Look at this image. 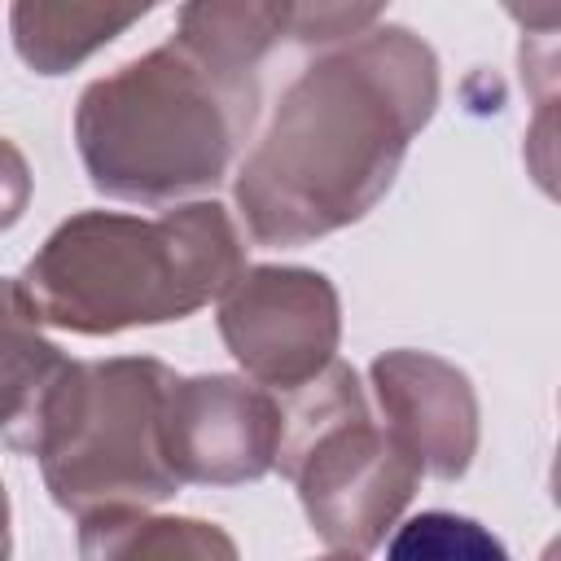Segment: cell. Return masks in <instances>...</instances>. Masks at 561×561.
<instances>
[{
    "mask_svg": "<svg viewBox=\"0 0 561 561\" xmlns=\"http://www.w3.org/2000/svg\"><path fill=\"white\" fill-rule=\"evenodd\" d=\"M438 110V57L399 22L324 48L280 92L237 167V210L259 245H307L364 219Z\"/></svg>",
    "mask_w": 561,
    "mask_h": 561,
    "instance_id": "cell-1",
    "label": "cell"
},
{
    "mask_svg": "<svg viewBox=\"0 0 561 561\" xmlns=\"http://www.w3.org/2000/svg\"><path fill=\"white\" fill-rule=\"evenodd\" d=\"M245 272V237L219 202H184L153 219L79 210L61 219L18 276L48 329L110 337L202 311Z\"/></svg>",
    "mask_w": 561,
    "mask_h": 561,
    "instance_id": "cell-2",
    "label": "cell"
},
{
    "mask_svg": "<svg viewBox=\"0 0 561 561\" xmlns=\"http://www.w3.org/2000/svg\"><path fill=\"white\" fill-rule=\"evenodd\" d=\"M254 118L259 75L171 35L79 92L75 149L101 197L162 206L215 188Z\"/></svg>",
    "mask_w": 561,
    "mask_h": 561,
    "instance_id": "cell-3",
    "label": "cell"
},
{
    "mask_svg": "<svg viewBox=\"0 0 561 561\" xmlns=\"http://www.w3.org/2000/svg\"><path fill=\"white\" fill-rule=\"evenodd\" d=\"M175 373L153 355L70 359L31 416L22 447L70 517L167 504L184 482L167 465L162 412Z\"/></svg>",
    "mask_w": 561,
    "mask_h": 561,
    "instance_id": "cell-4",
    "label": "cell"
},
{
    "mask_svg": "<svg viewBox=\"0 0 561 561\" xmlns=\"http://www.w3.org/2000/svg\"><path fill=\"white\" fill-rule=\"evenodd\" d=\"M276 399V469L298 486L311 530L333 552H373L416 495V456L368 416L364 386L342 359Z\"/></svg>",
    "mask_w": 561,
    "mask_h": 561,
    "instance_id": "cell-5",
    "label": "cell"
},
{
    "mask_svg": "<svg viewBox=\"0 0 561 561\" xmlns=\"http://www.w3.org/2000/svg\"><path fill=\"white\" fill-rule=\"evenodd\" d=\"M215 320L241 373L272 394H289L320 377L342 342V298L316 267H245L219 294Z\"/></svg>",
    "mask_w": 561,
    "mask_h": 561,
    "instance_id": "cell-6",
    "label": "cell"
},
{
    "mask_svg": "<svg viewBox=\"0 0 561 561\" xmlns=\"http://www.w3.org/2000/svg\"><path fill=\"white\" fill-rule=\"evenodd\" d=\"M167 465L180 482L241 486L276 469L280 399L237 373L175 377L162 412Z\"/></svg>",
    "mask_w": 561,
    "mask_h": 561,
    "instance_id": "cell-7",
    "label": "cell"
},
{
    "mask_svg": "<svg viewBox=\"0 0 561 561\" xmlns=\"http://www.w3.org/2000/svg\"><path fill=\"white\" fill-rule=\"evenodd\" d=\"M386 430L416 456L421 473L465 478L478 456V394L465 368L430 351H386L368 364Z\"/></svg>",
    "mask_w": 561,
    "mask_h": 561,
    "instance_id": "cell-8",
    "label": "cell"
},
{
    "mask_svg": "<svg viewBox=\"0 0 561 561\" xmlns=\"http://www.w3.org/2000/svg\"><path fill=\"white\" fill-rule=\"evenodd\" d=\"M149 4H83V0H18L9 9L13 53L35 75H66L136 26Z\"/></svg>",
    "mask_w": 561,
    "mask_h": 561,
    "instance_id": "cell-9",
    "label": "cell"
},
{
    "mask_svg": "<svg viewBox=\"0 0 561 561\" xmlns=\"http://www.w3.org/2000/svg\"><path fill=\"white\" fill-rule=\"evenodd\" d=\"M79 561H241V552L215 522L110 508L79 522Z\"/></svg>",
    "mask_w": 561,
    "mask_h": 561,
    "instance_id": "cell-10",
    "label": "cell"
},
{
    "mask_svg": "<svg viewBox=\"0 0 561 561\" xmlns=\"http://www.w3.org/2000/svg\"><path fill=\"white\" fill-rule=\"evenodd\" d=\"M66 364L70 359L61 346L44 337L39 320L31 316L18 280L0 276V438L9 447H22L31 416Z\"/></svg>",
    "mask_w": 561,
    "mask_h": 561,
    "instance_id": "cell-11",
    "label": "cell"
},
{
    "mask_svg": "<svg viewBox=\"0 0 561 561\" xmlns=\"http://www.w3.org/2000/svg\"><path fill=\"white\" fill-rule=\"evenodd\" d=\"M386 561H513V557L482 522L447 508H430L408 517L390 535Z\"/></svg>",
    "mask_w": 561,
    "mask_h": 561,
    "instance_id": "cell-12",
    "label": "cell"
},
{
    "mask_svg": "<svg viewBox=\"0 0 561 561\" xmlns=\"http://www.w3.org/2000/svg\"><path fill=\"white\" fill-rule=\"evenodd\" d=\"M377 22H386L381 4H289V39L307 44V48H337L364 31H373Z\"/></svg>",
    "mask_w": 561,
    "mask_h": 561,
    "instance_id": "cell-13",
    "label": "cell"
},
{
    "mask_svg": "<svg viewBox=\"0 0 561 561\" xmlns=\"http://www.w3.org/2000/svg\"><path fill=\"white\" fill-rule=\"evenodd\" d=\"M31 188H35V180H31L26 153L9 136H0V232H9L26 215Z\"/></svg>",
    "mask_w": 561,
    "mask_h": 561,
    "instance_id": "cell-14",
    "label": "cell"
},
{
    "mask_svg": "<svg viewBox=\"0 0 561 561\" xmlns=\"http://www.w3.org/2000/svg\"><path fill=\"white\" fill-rule=\"evenodd\" d=\"M13 557V530H9V491L0 482V561Z\"/></svg>",
    "mask_w": 561,
    "mask_h": 561,
    "instance_id": "cell-15",
    "label": "cell"
},
{
    "mask_svg": "<svg viewBox=\"0 0 561 561\" xmlns=\"http://www.w3.org/2000/svg\"><path fill=\"white\" fill-rule=\"evenodd\" d=\"M316 561H364V557H355V552H329V557H316Z\"/></svg>",
    "mask_w": 561,
    "mask_h": 561,
    "instance_id": "cell-16",
    "label": "cell"
}]
</instances>
